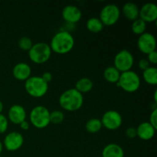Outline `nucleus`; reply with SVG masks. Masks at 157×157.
Listing matches in <instances>:
<instances>
[{"label": "nucleus", "mask_w": 157, "mask_h": 157, "mask_svg": "<svg viewBox=\"0 0 157 157\" xmlns=\"http://www.w3.org/2000/svg\"><path fill=\"white\" fill-rule=\"evenodd\" d=\"M3 110H4V104H3V103L0 101V113H2Z\"/></svg>", "instance_id": "34"}, {"label": "nucleus", "mask_w": 157, "mask_h": 157, "mask_svg": "<svg viewBox=\"0 0 157 157\" xmlns=\"http://www.w3.org/2000/svg\"><path fill=\"white\" fill-rule=\"evenodd\" d=\"M9 127V120L7 117L2 113H0V134L4 133L7 131Z\"/></svg>", "instance_id": "27"}, {"label": "nucleus", "mask_w": 157, "mask_h": 157, "mask_svg": "<svg viewBox=\"0 0 157 157\" xmlns=\"http://www.w3.org/2000/svg\"><path fill=\"white\" fill-rule=\"evenodd\" d=\"M102 126L109 130H117L123 124V117L117 110H110L103 114L101 120Z\"/></svg>", "instance_id": "9"}, {"label": "nucleus", "mask_w": 157, "mask_h": 157, "mask_svg": "<svg viewBox=\"0 0 157 157\" xmlns=\"http://www.w3.org/2000/svg\"><path fill=\"white\" fill-rule=\"evenodd\" d=\"M94 87V83L91 79L89 78H81L75 84V87L77 90L83 94L90 92Z\"/></svg>", "instance_id": "20"}, {"label": "nucleus", "mask_w": 157, "mask_h": 157, "mask_svg": "<svg viewBox=\"0 0 157 157\" xmlns=\"http://www.w3.org/2000/svg\"><path fill=\"white\" fill-rule=\"evenodd\" d=\"M116 84L117 87H121L125 91L133 93L140 88L141 80L136 72L130 70L122 72L120 76L119 81Z\"/></svg>", "instance_id": "4"}, {"label": "nucleus", "mask_w": 157, "mask_h": 157, "mask_svg": "<svg viewBox=\"0 0 157 157\" xmlns=\"http://www.w3.org/2000/svg\"><path fill=\"white\" fill-rule=\"evenodd\" d=\"M102 123L98 118H91L86 123L85 128L88 133H96L102 129Z\"/></svg>", "instance_id": "23"}, {"label": "nucleus", "mask_w": 157, "mask_h": 157, "mask_svg": "<svg viewBox=\"0 0 157 157\" xmlns=\"http://www.w3.org/2000/svg\"><path fill=\"white\" fill-rule=\"evenodd\" d=\"M18 44L20 49H21L22 51H25V52H29L33 45V42L29 37L23 36L18 40Z\"/></svg>", "instance_id": "26"}, {"label": "nucleus", "mask_w": 157, "mask_h": 157, "mask_svg": "<svg viewBox=\"0 0 157 157\" xmlns=\"http://www.w3.org/2000/svg\"><path fill=\"white\" fill-rule=\"evenodd\" d=\"M156 94H157V90H155L154 91V102L157 103V98H156Z\"/></svg>", "instance_id": "35"}, {"label": "nucleus", "mask_w": 157, "mask_h": 157, "mask_svg": "<svg viewBox=\"0 0 157 157\" xmlns=\"http://www.w3.org/2000/svg\"><path fill=\"white\" fill-rule=\"evenodd\" d=\"M86 27H87V30L90 31V32L98 33L103 30L104 25L99 18L92 17V18L87 19V22H86Z\"/></svg>", "instance_id": "21"}, {"label": "nucleus", "mask_w": 157, "mask_h": 157, "mask_svg": "<svg viewBox=\"0 0 157 157\" xmlns=\"http://www.w3.org/2000/svg\"><path fill=\"white\" fill-rule=\"evenodd\" d=\"M25 109L20 104H13L10 107L8 111V120L14 124L19 125L21 122L26 120Z\"/></svg>", "instance_id": "12"}, {"label": "nucleus", "mask_w": 157, "mask_h": 157, "mask_svg": "<svg viewBox=\"0 0 157 157\" xmlns=\"http://www.w3.org/2000/svg\"><path fill=\"white\" fill-rule=\"evenodd\" d=\"M121 74V72L114 66H109L104 69V78L107 82L116 84L119 81Z\"/></svg>", "instance_id": "19"}, {"label": "nucleus", "mask_w": 157, "mask_h": 157, "mask_svg": "<svg viewBox=\"0 0 157 157\" xmlns=\"http://www.w3.org/2000/svg\"><path fill=\"white\" fill-rule=\"evenodd\" d=\"M131 29L133 33L136 35H142L144 32H146L147 29V22L142 20L141 18H137V19L133 21L131 25Z\"/></svg>", "instance_id": "24"}, {"label": "nucleus", "mask_w": 157, "mask_h": 157, "mask_svg": "<svg viewBox=\"0 0 157 157\" xmlns=\"http://www.w3.org/2000/svg\"><path fill=\"white\" fill-rule=\"evenodd\" d=\"M126 136L129 138H135L136 136H137L136 135V128L133 127H130L126 130L125 131Z\"/></svg>", "instance_id": "30"}, {"label": "nucleus", "mask_w": 157, "mask_h": 157, "mask_svg": "<svg viewBox=\"0 0 157 157\" xmlns=\"http://www.w3.org/2000/svg\"><path fill=\"white\" fill-rule=\"evenodd\" d=\"M156 130L149 122H143L136 127V135L143 140H149L154 136Z\"/></svg>", "instance_id": "16"}, {"label": "nucleus", "mask_w": 157, "mask_h": 157, "mask_svg": "<svg viewBox=\"0 0 157 157\" xmlns=\"http://www.w3.org/2000/svg\"><path fill=\"white\" fill-rule=\"evenodd\" d=\"M149 123H150L154 128L157 129V108L153 109V111L150 113V121H149Z\"/></svg>", "instance_id": "28"}, {"label": "nucleus", "mask_w": 157, "mask_h": 157, "mask_svg": "<svg viewBox=\"0 0 157 157\" xmlns=\"http://www.w3.org/2000/svg\"><path fill=\"white\" fill-rule=\"evenodd\" d=\"M64 114L62 111L58 110L50 112V123L53 124H60L64 121Z\"/></svg>", "instance_id": "25"}, {"label": "nucleus", "mask_w": 157, "mask_h": 157, "mask_svg": "<svg viewBox=\"0 0 157 157\" xmlns=\"http://www.w3.org/2000/svg\"><path fill=\"white\" fill-rule=\"evenodd\" d=\"M102 157H124L122 147L117 144H109L102 150Z\"/></svg>", "instance_id": "18"}, {"label": "nucleus", "mask_w": 157, "mask_h": 157, "mask_svg": "<svg viewBox=\"0 0 157 157\" xmlns=\"http://www.w3.org/2000/svg\"><path fill=\"white\" fill-rule=\"evenodd\" d=\"M59 104L67 111H77L84 104V96L75 88L64 90L59 97Z\"/></svg>", "instance_id": "2"}, {"label": "nucleus", "mask_w": 157, "mask_h": 157, "mask_svg": "<svg viewBox=\"0 0 157 157\" xmlns=\"http://www.w3.org/2000/svg\"><path fill=\"white\" fill-rule=\"evenodd\" d=\"M122 12L127 19L133 21L139 18L140 8L136 3L128 2L123 6Z\"/></svg>", "instance_id": "17"}, {"label": "nucleus", "mask_w": 157, "mask_h": 157, "mask_svg": "<svg viewBox=\"0 0 157 157\" xmlns=\"http://www.w3.org/2000/svg\"><path fill=\"white\" fill-rule=\"evenodd\" d=\"M19 126L23 130H29V129L30 124H29V123L28 122V121L25 120V121H24L23 122H21V124H19Z\"/></svg>", "instance_id": "33"}, {"label": "nucleus", "mask_w": 157, "mask_h": 157, "mask_svg": "<svg viewBox=\"0 0 157 157\" xmlns=\"http://www.w3.org/2000/svg\"><path fill=\"white\" fill-rule=\"evenodd\" d=\"M100 157H102V156H100Z\"/></svg>", "instance_id": "37"}, {"label": "nucleus", "mask_w": 157, "mask_h": 157, "mask_svg": "<svg viewBox=\"0 0 157 157\" xmlns=\"http://www.w3.org/2000/svg\"><path fill=\"white\" fill-rule=\"evenodd\" d=\"M147 61L150 62V64H157V52L156 51L150 52L147 55Z\"/></svg>", "instance_id": "29"}, {"label": "nucleus", "mask_w": 157, "mask_h": 157, "mask_svg": "<svg viewBox=\"0 0 157 157\" xmlns=\"http://www.w3.org/2000/svg\"><path fill=\"white\" fill-rule=\"evenodd\" d=\"M41 78H42V79L44 80L46 83H47V84H48L50 81H52V78H53V76H52V74L49 71L44 72V73H43V75H41Z\"/></svg>", "instance_id": "32"}, {"label": "nucleus", "mask_w": 157, "mask_h": 157, "mask_svg": "<svg viewBox=\"0 0 157 157\" xmlns=\"http://www.w3.org/2000/svg\"><path fill=\"white\" fill-rule=\"evenodd\" d=\"M61 15L64 21L74 24L81 20L82 12L78 6L75 5H67L62 9Z\"/></svg>", "instance_id": "13"}, {"label": "nucleus", "mask_w": 157, "mask_h": 157, "mask_svg": "<svg viewBox=\"0 0 157 157\" xmlns=\"http://www.w3.org/2000/svg\"><path fill=\"white\" fill-rule=\"evenodd\" d=\"M114 67L121 73L131 70L134 64V58L130 51L123 49L117 53L113 60Z\"/></svg>", "instance_id": "8"}, {"label": "nucleus", "mask_w": 157, "mask_h": 157, "mask_svg": "<svg viewBox=\"0 0 157 157\" xmlns=\"http://www.w3.org/2000/svg\"><path fill=\"white\" fill-rule=\"evenodd\" d=\"M137 47L140 52L147 55L153 51H156V37L150 32H144L138 38Z\"/></svg>", "instance_id": "10"}, {"label": "nucleus", "mask_w": 157, "mask_h": 157, "mask_svg": "<svg viewBox=\"0 0 157 157\" xmlns=\"http://www.w3.org/2000/svg\"><path fill=\"white\" fill-rule=\"evenodd\" d=\"M32 68L30 65L25 62H18L12 68V75L15 79L18 81H25L31 77Z\"/></svg>", "instance_id": "15"}, {"label": "nucleus", "mask_w": 157, "mask_h": 157, "mask_svg": "<svg viewBox=\"0 0 157 157\" xmlns=\"http://www.w3.org/2000/svg\"><path fill=\"white\" fill-rule=\"evenodd\" d=\"M75 43V38L71 32L60 31L54 35L49 45L52 52L63 55L70 52L73 49Z\"/></svg>", "instance_id": "1"}, {"label": "nucleus", "mask_w": 157, "mask_h": 157, "mask_svg": "<svg viewBox=\"0 0 157 157\" xmlns=\"http://www.w3.org/2000/svg\"><path fill=\"white\" fill-rule=\"evenodd\" d=\"M25 89L28 94L39 98L44 96L48 90V84L41 76H31L25 81Z\"/></svg>", "instance_id": "3"}, {"label": "nucleus", "mask_w": 157, "mask_h": 157, "mask_svg": "<svg viewBox=\"0 0 157 157\" xmlns=\"http://www.w3.org/2000/svg\"><path fill=\"white\" fill-rule=\"evenodd\" d=\"M50 45L45 42H37L33 44L29 51V57L35 64H41L47 62L52 55Z\"/></svg>", "instance_id": "6"}, {"label": "nucleus", "mask_w": 157, "mask_h": 157, "mask_svg": "<svg viewBox=\"0 0 157 157\" xmlns=\"http://www.w3.org/2000/svg\"><path fill=\"white\" fill-rule=\"evenodd\" d=\"M24 144V137L21 133L12 131L6 135L2 144L8 151H16L22 147Z\"/></svg>", "instance_id": "11"}, {"label": "nucleus", "mask_w": 157, "mask_h": 157, "mask_svg": "<svg viewBox=\"0 0 157 157\" xmlns=\"http://www.w3.org/2000/svg\"><path fill=\"white\" fill-rule=\"evenodd\" d=\"M2 150H3V144L0 141V155H1L2 152Z\"/></svg>", "instance_id": "36"}, {"label": "nucleus", "mask_w": 157, "mask_h": 157, "mask_svg": "<svg viewBox=\"0 0 157 157\" xmlns=\"http://www.w3.org/2000/svg\"><path fill=\"white\" fill-rule=\"evenodd\" d=\"M138 66H139L140 68L144 71V70H146V69H147L148 67H150V62L147 61V59H146V58H142V59H140L139 61Z\"/></svg>", "instance_id": "31"}, {"label": "nucleus", "mask_w": 157, "mask_h": 157, "mask_svg": "<svg viewBox=\"0 0 157 157\" xmlns=\"http://www.w3.org/2000/svg\"><path fill=\"white\" fill-rule=\"evenodd\" d=\"M29 121L32 126L38 129L47 127L50 123V111L42 105L35 106L31 110Z\"/></svg>", "instance_id": "5"}, {"label": "nucleus", "mask_w": 157, "mask_h": 157, "mask_svg": "<svg viewBox=\"0 0 157 157\" xmlns=\"http://www.w3.org/2000/svg\"><path fill=\"white\" fill-rule=\"evenodd\" d=\"M121 17V9L116 4H107L102 8L100 12V20L104 25L111 26L117 23Z\"/></svg>", "instance_id": "7"}, {"label": "nucleus", "mask_w": 157, "mask_h": 157, "mask_svg": "<svg viewBox=\"0 0 157 157\" xmlns=\"http://www.w3.org/2000/svg\"><path fill=\"white\" fill-rule=\"evenodd\" d=\"M139 18L145 22H153L156 21L157 6L153 2L145 3L140 9Z\"/></svg>", "instance_id": "14"}, {"label": "nucleus", "mask_w": 157, "mask_h": 157, "mask_svg": "<svg viewBox=\"0 0 157 157\" xmlns=\"http://www.w3.org/2000/svg\"><path fill=\"white\" fill-rule=\"evenodd\" d=\"M143 78L149 84L156 85L157 84V69L155 67H148L143 71Z\"/></svg>", "instance_id": "22"}]
</instances>
